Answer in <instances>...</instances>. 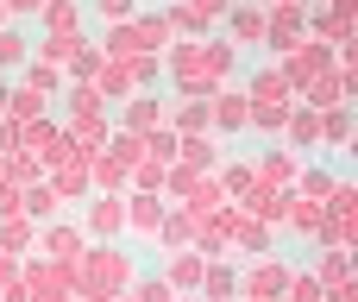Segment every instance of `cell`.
I'll use <instances>...</instances> for the list:
<instances>
[{"label": "cell", "instance_id": "obj_1", "mask_svg": "<svg viewBox=\"0 0 358 302\" xmlns=\"http://www.w3.org/2000/svg\"><path fill=\"white\" fill-rule=\"evenodd\" d=\"M0 63H19V38H0Z\"/></svg>", "mask_w": 358, "mask_h": 302}]
</instances>
